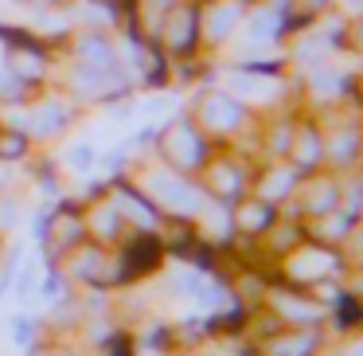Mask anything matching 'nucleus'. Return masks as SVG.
I'll list each match as a JSON object with an SVG mask.
<instances>
[{
	"instance_id": "20e7f679",
	"label": "nucleus",
	"mask_w": 363,
	"mask_h": 356,
	"mask_svg": "<svg viewBox=\"0 0 363 356\" xmlns=\"http://www.w3.org/2000/svg\"><path fill=\"white\" fill-rule=\"evenodd\" d=\"M203 118L211 122L215 129H235L238 122H242V106H238L235 98H227V95H207Z\"/></svg>"
},
{
	"instance_id": "aec40b11",
	"label": "nucleus",
	"mask_w": 363,
	"mask_h": 356,
	"mask_svg": "<svg viewBox=\"0 0 363 356\" xmlns=\"http://www.w3.org/2000/svg\"><path fill=\"white\" fill-rule=\"evenodd\" d=\"M355 36H359V48H363V24H359V32H355Z\"/></svg>"
},
{
	"instance_id": "423d86ee",
	"label": "nucleus",
	"mask_w": 363,
	"mask_h": 356,
	"mask_svg": "<svg viewBox=\"0 0 363 356\" xmlns=\"http://www.w3.org/2000/svg\"><path fill=\"white\" fill-rule=\"evenodd\" d=\"M63 122H67V114H63L59 102H48V106H40V110L32 114V126L40 129V134H55V129H63Z\"/></svg>"
},
{
	"instance_id": "f03ea898",
	"label": "nucleus",
	"mask_w": 363,
	"mask_h": 356,
	"mask_svg": "<svg viewBox=\"0 0 363 356\" xmlns=\"http://www.w3.org/2000/svg\"><path fill=\"white\" fill-rule=\"evenodd\" d=\"M196 28H199L196 9H176L172 16H168V24H164L168 48H172V51H188L191 43H196Z\"/></svg>"
},
{
	"instance_id": "4468645a",
	"label": "nucleus",
	"mask_w": 363,
	"mask_h": 356,
	"mask_svg": "<svg viewBox=\"0 0 363 356\" xmlns=\"http://www.w3.org/2000/svg\"><path fill=\"white\" fill-rule=\"evenodd\" d=\"M90 161H94V153H90V145H74V153H71V165H74V168H90Z\"/></svg>"
},
{
	"instance_id": "f3484780",
	"label": "nucleus",
	"mask_w": 363,
	"mask_h": 356,
	"mask_svg": "<svg viewBox=\"0 0 363 356\" xmlns=\"http://www.w3.org/2000/svg\"><path fill=\"white\" fill-rule=\"evenodd\" d=\"M289 184H293V180H289V176H281V173H277V176H274V180H269V184H266V192H269V196H277V192H285V188H289Z\"/></svg>"
},
{
	"instance_id": "6e6552de",
	"label": "nucleus",
	"mask_w": 363,
	"mask_h": 356,
	"mask_svg": "<svg viewBox=\"0 0 363 356\" xmlns=\"http://www.w3.org/2000/svg\"><path fill=\"white\" fill-rule=\"evenodd\" d=\"M313 333H297L293 340H281V345H274V356H308L313 352Z\"/></svg>"
},
{
	"instance_id": "0eeeda50",
	"label": "nucleus",
	"mask_w": 363,
	"mask_h": 356,
	"mask_svg": "<svg viewBox=\"0 0 363 356\" xmlns=\"http://www.w3.org/2000/svg\"><path fill=\"white\" fill-rule=\"evenodd\" d=\"M12 71H16L20 79H40V71H43V59L35 55L32 48H24V51H16V55H12Z\"/></svg>"
},
{
	"instance_id": "2eb2a0df",
	"label": "nucleus",
	"mask_w": 363,
	"mask_h": 356,
	"mask_svg": "<svg viewBox=\"0 0 363 356\" xmlns=\"http://www.w3.org/2000/svg\"><path fill=\"white\" fill-rule=\"evenodd\" d=\"M125 204L133 207V215H137V220H141V223H152V212H149V207H145V204H141V200H137V196H129V192H125Z\"/></svg>"
},
{
	"instance_id": "ddd939ff",
	"label": "nucleus",
	"mask_w": 363,
	"mask_h": 356,
	"mask_svg": "<svg viewBox=\"0 0 363 356\" xmlns=\"http://www.w3.org/2000/svg\"><path fill=\"white\" fill-rule=\"evenodd\" d=\"M215 188L219 192H238V173L235 168H219V173H215Z\"/></svg>"
},
{
	"instance_id": "f8f14e48",
	"label": "nucleus",
	"mask_w": 363,
	"mask_h": 356,
	"mask_svg": "<svg viewBox=\"0 0 363 356\" xmlns=\"http://www.w3.org/2000/svg\"><path fill=\"white\" fill-rule=\"evenodd\" d=\"M316 134H301V145H297V161L301 165H308V161H316Z\"/></svg>"
},
{
	"instance_id": "412c9836",
	"label": "nucleus",
	"mask_w": 363,
	"mask_h": 356,
	"mask_svg": "<svg viewBox=\"0 0 363 356\" xmlns=\"http://www.w3.org/2000/svg\"><path fill=\"white\" fill-rule=\"evenodd\" d=\"M355 356H363V348H355Z\"/></svg>"
},
{
	"instance_id": "9d476101",
	"label": "nucleus",
	"mask_w": 363,
	"mask_h": 356,
	"mask_svg": "<svg viewBox=\"0 0 363 356\" xmlns=\"http://www.w3.org/2000/svg\"><path fill=\"white\" fill-rule=\"evenodd\" d=\"M235 20H238V9H235V4H227V9H215L211 36H215V40H219V36H227L230 28H235Z\"/></svg>"
},
{
	"instance_id": "a211bd4d",
	"label": "nucleus",
	"mask_w": 363,
	"mask_h": 356,
	"mask_svg": "<svg viewBox=\"0 0 363 356\" xmlns=\"http://www.w3.org/2000/svg\"><path fill=\"white\" fill-rule=\"evenodd\" d=\"M336 75H324V79H320V75H316V90H324V95H332V90H336Z\"/></svg>"
},
{
	"instance_id": "dca6fc26",
	"label": "nucleus",
	"mask_w": 363,
	"mask_h": 356,
	"mask_svg": "<svg viewBox=\"0 0 363 356\" xmlns=\"http://www.w3.org/2000/svg\"><path fill=\"white\" fill-rule=\"evenodd\" d=\"M332 200H336V192H332V188L313 192V207H320V212H328V207H332Z\"/></svg>"
},
{
	"instance_id": "1a4fd4ad",
	"label": "nucleus",
	"mask_w": 363,
	"mask_h": 356,
	"mask_svg": "<svg viewBox=\"0 0 363 356\" xmlns=\"http://www.w3.org/2000/svg\"><path fill=\"white\" fill-rule=\"evenodd\" d=\"M238 223H242L246 231L266 227V223H269V207H266V204H246V207H242V215H238Z\"/></svg>"
},
{
	"instance_id": "f257e3e1",
	"label": "nucleus",
	"mask_w": 363,
	"mask_h": 356,
	"mask_svg": "<svg viewBox=\"0 0 363 356\" xmlns=\"http://www.w3.org/2000/svg\"><path fill=\"white\" fill-rule=\"evenodd\" d=\"M164 149H168V157H172L180 168H191L199 157H203V141H199V134L188 126V122H176V126L168 129Z\"/></svg>"
},
{
	"instance_id": "9b49d317",
	"label": "nucleus",
	"mask_w": 363,
	"mask_h": 356,
	"mask_svg": "<svg viewBox=\"0 0 363 356\" xmlns=\"http://www.w3.org/2000/svg\"><path fill=\"white\" fill-rule=\"evenodd\" d=\"M0 157H9V161L24 157V137L20 134H0Z\"/></svg>"
},
{
	"instance_id": "39448f33",
	"label": "nucleus",
	"mask_w": 363,
	"mask_h": 356,
	"mask_svg": "<svg viewBox=\"0 0 363 356\" xmlns=\"http://www.w3.org/2000/svg\"><path fill=\"white\" fill-rule=\"evenodd\" d=\"M79 59L82 67H98V71H113V51L106 40H98V36H86V40L79 43Z\"/></svg>"
},
{
	"instance_id": "7ed1b4c3",
	"label": "nucleus",
	"mask_w": 363,
	"mask_h": 356,
	"mask_svg": "<svg viewBox=\"0 0 363 356\" xmlns=\"http://www.w3.org/2000/svg\"><path fill=\"white\" fill-rule=\"evenodd\" d=\"M152 192H157L168 207H176V212H191V207L199 204L196 188H188V184L176 180V176H152Z\"/></svg>"
},
{
	"instance_id": "6ab92c4d",
	"label": "nucleus",
	"mask_w": 363,
	"mask_h": 356,
	"mask_svg": "<svg viewBox=\"0 0 363 356\" xmlns=\"http://www.w3.org/2000/svg\"><path fill=\"white\" fill-rule=\"evenodd\" d=\"M0 223H16V204H0Z\"/></svg>"
}]
</instances>
